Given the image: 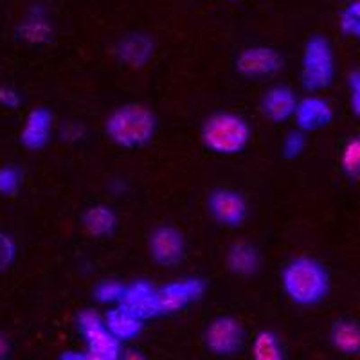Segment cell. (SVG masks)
Instances as JSON below:
<instances>
[{
  "instance_id": "30bf717a",
  "label": "cell",
  "mask_w": 360,
  "mask_h": 360,
  "mask_svg": "<svg viewBox=\"0 0 360 360\" xmlns=\"http://www.w3.org/2000/svg\"><path fill=\"white\" fill-rule=\"evenodd\" d=\"M205 292H207V281L200 276H182V278L169 279L159 287L164 315L184 311L191 304L202 301Z\"/></svg>"
},
{
  "instance_id": "7402d4cb",
  "label": "cell",
  "mask_w": 360,
  "mask_h": 360,
  "mask_svg": "<svg viewBox=\"0 0 360 360\" xmlns=\"http://www.w3.org/2000/svg\"><path fill=\"white\" fill-rule=\"evenodd\" d=\"M339 168L346 179L360 182V134L352 135L339 152Z\"/></svg>"
},
{
  "instance_id": "52a82bcc",
  "label": "cell",
  "mask_w": 360,
  "mask_h": 360,
  "mask_svg": "<svg viewBox=\"0 0 360 360\" xmlns=\"http://www.w3.org/2000/svg\"><path fill=\"white\" fill-rule=\"evenodd\" d=\"M283 69H285L283 53L266 44L247 45L234 58L236 74L240 78L249 79V82L274 78Z\"/></svg>"
},
{
  "instance_id": "ac0fdd59",
  "label": "cell",
  "mask_w": 360,
  "mask_h": 360,
  "mask_svg": "<svg viewBox=\"0 0 360 360\" xmlns=\"http://www.w3.org/2000/svg\"><path fill=\"white\" fill-rule=\"evenodd\" d=\"M103 317H105V324H107L112 335L123 344V346L137 339L144 332V326H146L144 321H141L139 317H135L131 311H128L121 304L107 308Z\"/></svg>"
},
{
  "instance_id": "cb8c5ba5",
  "label": "cell",
  "mask_w": 360,
  "mask_h": 360,
  "mask_svg": "<svg viewBox=\"0 0 360 360\" xmlns=\"http://www.w3.org/2000/svg\"><path fill=\"white\" fill-rule=\"evenodd\" d=\"M308 148V135L304 131L292 128L283 135L279 143V153L285 160H297L304 155Z\"/></svg>"
},
{
  "instance_id": "2e32d148",
  "label": "cell",
  "mask_w": 360,
  "mask_h": 360,
  "mask_svg": "<svg viewBox=\"0 0 360 360\" xmlns=\"http://www.w3.org/2000/svg\"><path fill=\"white\" fill-rule=\"evenodd\" d=\"M224 265L236 278H254L262 270L263 254L256 243L236 240L225 249Z\"/></svg>"
},
{
  "instance_id": "ba28073f",
  "label": "cell",
  "mask_w": 360,
  "mask_h": 360,
  "mask_svg": "<svg viewBox=\"0 0 360 360\" xmlns=\"http://www.w3.org/2000/svg\"><path fill=\"white\" fill-rule=\"evenodd\" d=\"M148 258L160 269H175L186 259L188 240L175 224L155 225L146 238Z\"/></svg>"
},
{
  "instance_id": "ffe728a7",
  "label": "cell",
  "mask_w": 360,
  "mask_h": 360,
  "mask_svg": "<svg viewBox=\"0 0 360 360\" xmlns=\"http://www.w3.org/2000/svg\"><path fill=\"white\" fill-rule=\"evenodd\" d=\"M330 344L335 352L346 356L360 355V323L349 317L333 321L330 326Z\"/></svg>"
},
{
  "instance_id": "7a4b0ae2",
  "label": "cell",
  "mask_w": 360,
  "mask_h": 360,
  "mask_svg": "<svg viewBox=\"0 0 360 360\" xmlns=\"http://www.w3.org/2000/svg\"><path fill=\"white\" fill-rule=\"evenodd\" d=\"M159 131V117L150 105L128 101L108 112L103 121V134L121 150H143L150 146Z\"/></svg>"
},
{
  "instance_id": "3957f363",
  "label": "cell",
  "mask_w": 360,
  "mask_h": 360,
  "mask_svg": "<svg viewBox=\"0 0 360 360\" xmlns=\"http://www.w3.org/2000/svg\"><path fill=\"white\" fill-rule=\"evenodd\" d=\"M252 135L254 130L245 115L233 110L211 112L202 121L198 131L202 146L218 157H236L243 153L252 143Z\"/></svg>"
},
{
  "instance_id": "5b68a950",
  "label": "cell",
  "mask_w": 360,
  "mask_h": 360,
  "mask_svg": "<svg viewBox=\"0 0 360 360\" xmlns=\"http://www.w3.org/2000/svg\"><path fill=\"white\" fill-rule=\"evenodd\" d=\"M74 324L85 344L83 352L90 360H121L123 344L112 335L101 311L96 308H83L76 314Z\"/></svg>"
},
{
  "instance_id": "e0dca14e",
  "label": "cell",
  "mask_w": 360,
  "mask_h": 360,
  "mask_svg": "<svg viewBox=\"0 0 360 360\" xmlns=\"http://www.w3.org/2000/svg\"><path fill=\"white\" fill-rule=\"evenodd\" d=\"M82 231L92 240H107L115 234L119 227V214L110 204L96 202L85 207L79 214Z\"/></svg>"
},
{
  "instance_id": "7c38bea8",
  "label": "cell",
  "mask_w": 360,
  "mask_h": 360,
  "mask_svg": "<svg viewBox=\"0 0 360 360\" xmlns=\"http://www.w3.org/2000/svg\"><path fill=\"white\" fill-rule=\"evenodd\" d=\"M157 44L152 34L144 31H130L119 37L114 44V56L119 63L130 70H143L153 62Z\"/></svg>"
},
{
  "instance_id": "d4e9b609",
  "label": "cell",
  "mask_w": 360,
  "mask_h": 360,
  "mask_svg": "<svg viewBox=\"0 0 360 360\" xmlns=\"http://www.w3.org/2000/svg\"><path fill=\"white\" fill-rule=\"evenodd\" d=\"M339 31L346 38L360 40V0H352L339 15Z\"/></svg>"
},
{
  "instance_id": "d6a6232c",
  "label": "cell",
  "mask_w": 360,
  "mask_h": 360,
  "mask_svg": "<svg viewBox=\"0 0 360 360\" xmlns=\"http://www.w3.org/2000/svg\"><path fill=\"white\" fill-rule=\"evenodd\" d=\"M82 127L78 123H69L65 127V137H72L74 141L82 139Z\"/></svg>"
},
{
  "instance_id": "4fadbf2b",
  "label": "cell",
  "mask_w": 360,
  "mask_h": 360,
  "mask_svg": "<svg viewBox=\"0 0 360 360\" xmlns=\"http://www.w3.org/2000/svg\"><path fill=\"white\" fill-rule=\"evenodd\" d=\"M56 131V119L51 108L34 107L25 114L18 143L27 152H41L49 146Z\"/></svg>"
},
{
  "instance_id": "f1b7e54d",
  "label": "cell",
  "mask_w": 360,
  "mask_h": 360,
  "mask_svg": "<svg viewBox=\"0 0 360 360\" xmlns=\"http://www.w3.org/2000/svg\"><path fill=\"white\" fill-rule=\"evenodd\" d=\"M24 103L20 90L13 85H0V107L6 110H18Z\"/></svg>"
},
{
  "instance_id": "603a6c76",
  "label": "cell",
  "mask_w": 360,
  "mask_h": 360,
  "mask_svg": "<svg viewBox=\"0 0 360 360\" xmlns=\"http://www.w3.org/2000/svg\"><path fill=\"white\" fill-rule=\"evenodd\" d=\"M127 283L117 278H103L92 287V299L99 307H117L123 301Z\"/></svg>"
},
{
  "instance_id": "83f0119b",
  "label": "cell",
  "mask_w": 360,
  "mask_h": 360,
  "mask_svg": "<svg viewBox=\"0 0 360 360\" xmlns=\"http://www.w3.org/2000/svg\"><path fill=\"white\" fill-rule=\"evenodd\" d=\"M346 89H348V107L349 112L360 119V69H353L346 78Z\"/></svg>"
},
{
  "instance_id": "8fae6325",
  "label": "cell",
  "mask_w": 360,
  "mask_h": 360,
  "mask_svg": "<svg viewBox=\"0 0 360 360\" xmlns=\"http://www.w3.org/2000/svg\"><path fill=\"white\" fill-rule=\"evenodd\" d=\"M121 307L127 308L144 323L164 317L159 287L146 278H137L127 283Z\"/></svg>"
},
{
  "instance_id": "484cf974",
  "label": "cell",
  "mask_w": 360,
  "mask_h": 360,
  "mask_svg": "<svg viewBox=\"0 0 360 360\" xmlns=\"http://www.w3.org/2000/svg\"><path fill=\"white\" fill-rule=\"evenodd\" d=\"M24 184V172L15 164H0V197H15Z\"/></svg>"
},
{
  "instance_id": "8992f818",
  "label": "cell",
  "mask_w": 360,
  "mask_h": 360,
  "mask_svg": "<svg viewBox=\"0 0 360 360\" xmlns=\"http://www.w3.org/2000/svg\"><path fill=\"white\" fill-rule=\"evenodd\" d=\"M202 340L209 353L229 359V356L238 355L245 346V326L242 321L231 314L214 315L213 319H209L205 324Z\"/></svg>"
},
{
  "instance_id": "4dcf8cb0",
  "label": "cell",
  "mask_w": 360,
  "mask_h": 360,
  "mask_svg": "<svg viewBox=\"0 0 360 360\" xmlns=\"http://www.w3.org/2000/svg\"><path fill=\"white\" fill-rule=\"evenodd\" d=\"M11 355V339L8 333L0 332V360H8Z\"/></svg>"
},
{
  "instance_id": "44dd1931",
  "label": "cell",
  "mask_w": 360,
  "mask_h": 360,
  "mask_svg": "<svg viewBox=\"0 0 360 360\" xmlns=\"http://www.w3.org/2000/svg\"><path fill=\"white\" fill-rule=\"evenodd\" d=\"M250 359L252 360H287V349L281 337L269 328L259 330L250 342Z\"/></svg>"
},
{
  "instance_id": "9a60e30c",
  "label": "cell",
  "mask_w": 360,
  "mask_h": 360,
  "mask_svg": "<svg viewBox=\"0 0 360 360\" xmlns=\"http://www.w3.org/2000/svg\"><path fill=\"white\" fill-rule=\"evenodd\" d=\"M335 112L332 103L321 94H307L299 98L297 108L294 114V128L304 131L307 135L321 131L333 123Z\"/></svg>"
},
{
  "instance_id": "f546056e",
  "label": "cell",
  "mask_w": 360,
  "mask_h": 360,
  "mask_svg": "<svg viewBox=\"0 0 360 360\" xmlns=\"http://www.w3.org/2000/svg\"><path fill=\"white\" fill-rule=\"evenodd\" d=\"M58 360H90L83 349H65L58 355Z\"/></svg>"
},
{
  "instance_id": "d6986e66",
  "label": "cell",
  "mask_w": 360,
  "mask_h": 360,
  "mask_svg": "<svg viewBox=\"0 0 360 360\" xmlns=\"http://www.w3.org/2000/svg\"><path fill=\"white\" fill-rule=\"evenodd\" d=\"M53 24L45 9L34 6L31 11L20 20L17 27V34L22 41L29 45H45L53 40Z\"/></svg>"
},
{
  "instance_id": "6da1fadb",
  "label": "cell",
  "mask_w": 360,
  "mask_h": 360,
  "mask_svg": "<svg viewBox=\"0 0 360 360\" xmlns=\"http://www.w3.org/2000/svg\"><path fill=\"white\" fill-rule=\"evenodd\" d=\"M279 287L292 304L301 308L319 307L332 292V274L321 259L297 254L283 265Z\"/></svg>"
},
{
  "instance_id": "4316f807",
  "label": "cell",
  "mask_w": 360,
  "mask_h": 360,
  "mask_svg": "<svg viewBox=\"0 0 360 360\" xmlns=\"http://www.w3.org/2000/svg\"><path fill=\"white\" fill-rule=\"evenodd\" d=\"M18 259V243L11 233L0 231V274L13 269Z\"/></svg>"
},
{
  "instance_id": "277c9868",
  "label": "cell",
  "mask_w": 360,
  "mask_h": 360,
  "mask_svg": "<svg viewBox=\"0 0 360 360\" xmlns=\"http://www.w3.org/2000/svg\"><path fill=\"white\" fill-rule=\"evenodd\" d=\"M337 56L332 41L324 34H311L303 45L299 63V82L307 94H321L333 85Z\"/></svg>"
},
{
  "instance_id": "9c48e42d",
  "label": "cell",
  "mask_w": 360,
  "mask_h": 360,
  "mask_svg": "<svg viewBox=\"0 0 360 360\" xmlns=\"http://www.w3.org/2000/svg\"><path fill=\"white\" fill-rule=\"evenodd\" d=\"M205 211L224 229H240L249 220L250 205L242 191L234 188H213L205 197Z\"/></svg>"
},
{
  "instance_id": "1f68e13d",
  "label": "cell",
  "mask_w": 360,
  "mask_h": 360,
  "mask_svg": "<svg viewBox=\"0 0 360 360\" xmlns=\"http://www.w3.org/2000/svg\"><path fill=\"white\" fill-rule=\"evenodd\" d=\"M121 360H148V356L139 348H123Z\"/></svg>"
},
{
  "instance_id": "5bb4252c",
  "label": "cell",
  "mask_w": 360,
  "mask_h": 360,
  "mask_svg": "<svg viewBox=\"0 0 360 360\" xmlns=\"http://www.w3.org/2000/svg\"><path fill=\"white\" fill-rule=\"evenodd\" d=\"M297 103L299 96L290 85L274 83L263 90L259 98V112L269 123L283 124L294 119Z\"/></svg>"
},
{
  "instance_id": "836d02e7",
  "label": "cell",
  "mask_w": 360,
  "mask_h": 360,
  "mask_svg": "<svg viewBox=\"0 0 360 360\" xmlns=\"http://www.w3.org/2000/svg\"><path fill=\"white\" fill-rule=\"evenodd\" d=\"M224 2H238V0H224Z\"/></svg>"
}]
</instances>
